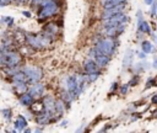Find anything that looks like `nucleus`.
Wrapping results in <instances>:
<instances>
[{"instance_id": "f8f14e48", "label": "nucleus", "mask_w": 157, "mask_h": 133, "mask_svg": "<svg viewBox=\"0 0 157 133\" xmlns=\"http://www.w3.org/2000/svg\"><path fill=\"white\" fill-rule=\"evenodd\" d=\"M11 79H12L13 83H28V78H27V75H26V73L23 70L15 71L11 75Z\"/></svg>"}, {"instance_id": "6e6552de", "label": "nucleus", "mask_w": 157, "mask_h": 133, "mask_svg": "<svg viewBox=\"0 0 157 133\" xmlns=\"http://www.w3.org/2000/svg\"><path fill=\"white\" fill-rule=\"evenodd\" d=\"M124 30H125V23H121V25H118V26H112V27H104V32L108 37L119 36Z\"/></svg>"}, {"instance_id": "20e7f679", "label": "nucleus", "mask_w": 157, "mask_h": 133, "mask_svg": "<svg viewBox=\"0 0 157 133\" xmlns=\"http://www.w3.org/2000/svg\"><path fill=\"white\" fill-rule=\"evenodd\" d=\"M27 78H28V83L31 84H34V83H38L42 78H43V70L39 68V66H36V65H28V66H25L22 69Z\"/></svg>"}, {"instance_id": "0eeeda50", "label": "nucleus", "mask_w": 157, "mask_h": 133, "mask_svg": "<svg viewBox=\"0 0 157 133\" xmlns=\"http://www.w3.org/2000/svg\"><path fill=\"white\" fill-rule=\"evenodd\" d=\"M44 85L43 84H40L39 81L38 83H34V84H32V86L28 89V92L34 97V99H37V97H40V96H43V94H44Z\"/></svg>"}, {"instance_id": "7c9ffc66", "label": "nucleus", "mask_w": 157, "mask_h": 133, "mask_svg": "<svg viewBox=\"0 0 157 133\" xmlns=\"http://www.w3.org/2000/svg\"><path fill=\"white\" fill-rule=\"evenodd\" d=\"M152 1H153V0H145V2H146V4H148V5H151V4H152Z\"/></svg>"}, {"instance_id": "c85d7f7f", "label": "nucleus", "mask_w": 157, "mask_h": 133, "mask_svg": "<svg viewBox=\"0 0 157 133\" xmlns=\"http://www.w3.org/2000/svg\"><path fill=\"white\" fill-rule=\"evenodd\" d=\"M49 1H56V0H42V2H40V5H44V4H47V2H49Z\"/></svg>"}, {"instance_id": "7ed1b4c3", "label": "nucleus", "mask_w": 157, "mask_h": 133, "mask_svg": "<svg viewBox=\"0 0 157 133\" xmlns=\"http://www.w3.org/2000/svg\"><path fill=\"white\" fill-rule=\"evenodd\" d=\"M59 10V5L56 1H49L44 5H40V10L38 11L39 20H45L52 16H54Z\"/></svg>"}, {"instance_id": "dca6fc26", "label": "nucleus", "mask_w": 157, "mask_h": 133, "mask_svg": "<svg viewBox=\"0 0 157 133\" xmlns=\"http://www.w3.org/2000/svg\"><path fill=\"white\" fill-rule=\"evenodd\" d=\"M64 110H65V102L63 100H56L55 101V113L60 117L63 115Z\"/></svg>"}, {"instance_id": "4468645a", "label": "nucleus", "mask_w": 157, "mask_h": 133, "mask_svg": "<svg viewBox=\"0 0 157 133\" xmlns=\"http://www.w3.org/2000/svg\"><path fill=\"white\" fill-rule=\"evenodd\" d=\"M44 31L50 33V34H53V36H55L58 33V31H59V26L56 23H54V22H50V23L44 26Z\"/></svg>"}, {"instance_id": "bb28decb", "label": "nucleus", "mask_w": 157, "mask_h": 133, "mask_svg": "<svg viewBox=\"0 0 157 133\" xmlns=\"http://www.w3.org/2000/svg\"><path fill=\"white\" fill-rule=\"evenodd\" d=\"M128 86H129V85H124V86L121 87V92H123V94H125V92H126V89H128Z\"/></svg>"}, {"instance_id": "aec40b11", "label": "nucleus", "mask_w": 157, "mask_h": 133, "mask_svg": "<svg viewBox=\"0 0 157 133\" xmlns=\"http://www.w3.org/2000/svg\"><path fill=\"white\" fill-rule=\"evenodd\" d=\"M142 50H144L145 53H151V52L153 50V48H152V44H151L150 42H147V41L142 42Z\"/></svg>"}, {"instance_id": "a878e982", "label": "nucleus", "mask_w": 157, "mask_h": 133, "mask_svg": "<svg viewBox=\"0 0 157 133\" xmlns=\"http://www.w3.org/2000/svg\"><path fill=\"white\" fill-rule=\"evenodd\" d=\"M22 15L26 17H31V12L29 11H22Z\"/></svg>"}, {"instance_id": "6ab92c4d", "label": "nucleus", "mask_w": 157, "mask_h": 133, "mask_svg": "<svg viewBox=\"0 0 157 133\" xmlns=\"http://www.w3.org/2000/svg\"><path fill=\"white\" fill-rule=\"evenodd\" d=\"M1 113H2L4 119H6V121H10L11 119V116H12L11 108H4V110H1Z\"/></svg>"}, {"instance_id": "a211bd4d", "label": "nucleus", "mask_w": 157, "mask_h": 133, "mask_svg": "<svg viewBox=\"0 0 157 133\" xmlns=\"http://www.w3.org/2000/svg\"><path fill=\"white\" fill-rule=\"evenodd\" d=\"M83 78H85V81L86 83H92V81H94L98 78V73H91V74L85 75Z\"/></svg>"}, {"instance_id": "39448f33", "label": "nucleus", "mask_w": 157, "mask_h": 133, "mask_svg": "<svg viewBox=\"0 0 157 133\" xmlns=\"http://www.w3.org/2000/svg\"><path fill=\"white\" fill-rule=\"evenodd\" d=\"M104 21V27H112V26H118V25H121V23H126L129 21V16L125 15L124 12H120V14H117V15H113Z\"/></svg>"}, {"instance_id": "5701e85b", "label": "nucleus", "mask_w": 157, "mask_h": 133, "mask_svg": "<svg viewBox=\"0 0 157 133\" xmlns=\"http://www.w3.org/2000/svg\"><path fill=\"white\" fill-rule=\"evenodd\" d=\"M12 0H0V6H6L11 2Z\"/></svg>"}, {"instance_id": "473e14b6", "label": "nucleus", "mask_w": 157, "mask_h": 133, "mask_svg": "<svg viewBox=\"0 0 157 133\" xmlns=\"http://www.w3.org/2000/svg\"><path fill=\"white\" fill-rule=\"evenodd\" d=\"M36 132H42V128H36Z\"/></svg>"}, {"instance_id": "9d476101", "label": "nucleus", "mask_w": 157, "mask_h": 133, "mask_svg": "<svg viewBox=\"0 0 157 133\" xmlns=\"http://www.w3.org/2000/svg\"><path fill=\"white\" fill-rule=\"evenodd\" d=\"M33 102H34V97H33L28 91H26V92H23V94L20 95V103H21L22 106L28 107V106H31Z\"/></svg>"}, {"instance_id": "f03ea898", "label": "nucleus", "mask_w": 157, "mask_h": 133, "mask_svg": "<svg viewBox=\"0 0 157 133\" xmlns=\"http://www.w3.org/2000/svg\"><path fill=\"white\" fill-rule=\"evenodd\" d=\"M115 47H117V42L114 39V37H104L103 39H101L97 44H96V49L102 53V54H105V55H112L115 50Z\"/></svg>"}, {"instance_id": "423d86ee", "label": "nucleus", "mask_w": 157, "mask_h": 133, "mask_svg": "<svg viewBox=\"0 0 157 133\" xmlns=\"http://www.w3.org/2000/svg\"><path fill=\"white\" fill-rule=\"evenodd\" d=\"M125 6L126 4L125 2H121V4H117V5H113L110 7H105L103 10V14H102V18L105 20L113 15H117V14H120V12H124L125 10Z\"/></svg>"}, {"instance_id": "ddd939ff", "label": "nucleus", "mask_w": 157, "mask_h": 133, "mask_svg": "<svg viewBox=\"0 0 157 133\" xmlns=\"http://www.w3.org/2000/svg\"><path fill=\"white\" fill-rule=\"evenodd\" d=\"M27 127V119L22 116V115H18L17 116V118L15 119V122H13V128L16 129V131H23L25 128Z\"/></svg>"}, {"instance_id": "f257e3e1", "label": "nucleus", "mask_w": 157, "mask_h": 133, "mask_svg": "<svg viewBox=\"0 0 157 133\" xmlns=\"http://www.w3.org/2000/svg\"><path fill=\"white\" fill-rule=\"evenodd\" d=\"M9 47L10 46H2L0 48V64L7 69H15L20 65L22 57L17 50Z\"/></svg>"}, {"instance_id": "2f4dec72", "label": "nucleus", "mask_w": 157, "mask_h": 133, "mask_svg": "<svg viewBox=\"0 0 157 133\" xmlns=\"http://www.w3.org/2000/svg\"><path fill=\"white\" fill-rule=\"evenodd\" d=\"M13 1H16V2H23V1H26V0H13Z\"/></svg>"}, {"instance_id": "4be33fe9", "label": "nucleus", "mask_w": 157, "mask_h": 133, "mask_svg": "<svg viewBox=\"0 0 157 133\" xmlns=\"http://www.w3.org/2000/svg\"><path fill=\"white\" fill-rule=\"evenodd\" d=\"M11 18H12L11 16H2V17H1V22H2V23H6V25H7V22H9V21L11 20Z\"/></svg>"}, {"instance_id": "b1692460", "label": "nucleus", "mask_w": 157, "mask_h": 133, "mask_svg": "<svg viewBox=\"0 0 157 133\" xmlns=\"http://www.w3.org/2000/svg\"><path fill=\"white\" fill-rule=\"evenodd\" d=\"M42 0H31V4L32 5H40Z\"/></svg>"}, {"instance_id": "412c9836", "label": "nucleus", "mask_w": 157, "mask_h": 133, "mask_svg": "<svg viewBox=\"0 0 157 133\" xmlns=\"http://www.w3.org/2000/svg\"><path fill=\"white\" fill-rule=\"evenodd\" d=\"M103 5L107 2H113V4H121V2H126V0H102Z\"/></svg>"}, {"instance_id": "f3484780", "label": "nucleus", "mask_w": 157, "mask_h": 133, "mask_svg": "<svg viewBox=\"0 0 157 133\" xmlns=\"http://www.w3.org/2000/svg\"><path fill=\"white\" fill-rule=\"evenodd\" d=\"M137 30L144 33H150V25L147 23V21H142L141 23L137 25Z\"/></svg>"}, {"instance_id": "393cba45", "label": "nucleus", "mask_w": 157, "mask_h": 133, "mask_svg": "<svg viewBox=\"0 0 157 133\" xmlns=\"http://www.w3.org/2000/svg\"><path fill=\"white\" fill-rule=\"evenodd\" d=\"M153 84H155V81H153V80L151 79V80H148V81L146 83V86H147V87H151V86H152Z\"/></svg>"}, {"instance_id": "1a4fd4ad", "label": "nucleus", "mask_w": 157, "mask_h": 133, "mask_svg": "<svg viewBox=\"0 0 157 133\" xmlns=\"http://www.w3.org/2000/svg\"><path fill=\"white\" fill-rule=\"evenodd\" d=\"M98 64L96 63V60H92V59H88L83 64V70L86 74H91V73H98Z\"/></svg>"}, {"instance_id": "c756f323", "label": "nucleus", "mask_w": 157, "mask_h": 133, "mask_svg": "<svg viewBox=\"0 0 157 133\" xmlns=\"http://www.w3.org/2000/svg\"><path fill=\"white\" fill-rule=\"evenodd\" d=\"M139 58L144 59V58H145V52H144V53H140V54H139Z\"/></svg>"}, {"instance_id": "9b49d317", "label": "nucleus", "mask_w": 157, "mask_h": 133, "mask_svg": "<svg viewBox=\"0 0 157 133\" xmlns=\"http://www.w3.org/2000/svg\"><path fill=\"white\" fill-rule=\"evenodd\" d=\"M43 105H44V110L45 111H49V112H54L55 113V100L52 96H45L43 99Z\"/></svg>"}, {"instance_id": "cd10ccee", "label": "nucleus", "mask_w": 157, "mask_h": 133, "mask_svg": "<svg viewBox=\"0 0 157 133\" xmlns=\"http://www.w3.org/2000/svg\"><path fill=\"white\" fill-rule=\"evenodd\" d=\"M12 25H13V18H11V20L7 22V27H11Z\"/></svg>"}, {"instance_id": "72a5a7b5", "label": "nucleus", "mask_w": 157, "mask_h": 133, "mask_svg": "<svg viewBox=\"0 0 157 133\" xmlns=\"http://www.w3.org/2000/svg\"><path fill=\"white\" fill-rule=\"evenodd\" d=\"M155 65H157V58L155 59Z\"/></svg>"}, {"instance_id": "2eb2a0df", "label": "nucleus", "mask_w": 157, "mask_h": 133, "mask_svg": "<svg viewBox=\"0 0 157 133\" xmlns=\"http://www.w3.org/2000/svg\"><path fill=\"white\" fill-rule=\"evenodd\" d=\"M13 89L17 94H23L26 91H28V86H27V83H13Z\"/></svg>"}]
</instances>
